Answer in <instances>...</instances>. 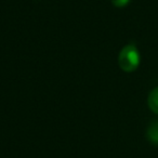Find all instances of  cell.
<instances>
[{
    "instance_id": "cell-4",
    "label": "cell",
    "mask_w": 158,
    "mask_h": 158,
    "mask_svg": "<svg viewBox=\"0 0 158 158\" xmlns=\"http://www.w3.org/2000/svg\"><path fill=\"white\" fill-rule=\"evenodd\" d=\"M129 1L130 0H112V3L114 6H116V7L121 8V7L127 6L128 3H129Z\"/></svg>"
},
{
    "instance_id": "cell-3",
    "label": "cell",
    "mask_w": 158,
    "mask_h": 158,
    "mask_svg": "<svg viewBox=\"0 0 158 158\" xmlns=\"http://www.w3.org/2000/svg\"><path fill=\"white\" fill-rule=\"evenodd\" d=\"M147 103H148V107L151 108L152 112H154L155 114L158 115V87L154 88L151 91Z\"/></svg>"
},
{
    "instance_id": "cell-1",
    "label": "cell",
    "mask_w": 158,
    "mask_h": 158,
    "mask_svg": "<svg viewBox=\"0 0 158 158\" xmlns=\"http://www.w3.org/2000/svg\"><path fill=\"white\" fill-rule=\"evenodd\" d=\"M140 53L134 44H128L120 51L118 56V64L126 73H132L140 65Z\"/></svg>"
},
{
    "instance_id": "cell-2",
    "label": "cell",
    "mask_w": 158,
    "mask_h": 158,
    "mask_svg": "<svg viewBox=\"0 0 158 158\" xmlns=\"http://www.w3.org/2000/svg\"><path fill=\"white\" fill-rule=\"evenodd\" d=\"M147 140L155 145H158V120L153 121L146 131Z\"/></svg>"
}]
</instances>
